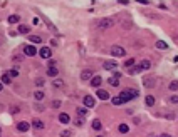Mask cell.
Here are the masks:
<instances>
[{
    "mask_svg": "<svg viewBox=\"0 0 178 137\" xmlns=\"http://www.w3.org/2000/svg\"><path fill=\"white\" fill-rule=\"evenodd\" d=\"M140 95V92L136 90V89H123L121 92H119V97H121V100H123V104H126V102H129V100L136 99Z\"/></svg>",
    "mask_w": 178,
    "mask_h": 137,
    "instance_id": "cell-1",
    "label": "cell"
},
{
    "mask_svg": "<svg viewBox=\"0 0 178 137\" xmlns=\"http://www.w3.org/2000/svg\"><path fill=\"white\" fill-rule=\"evenodd\" d=\"M113 25H114V20H113V19H101V20L98 22V28L104 30V28H109V27H113Z\"/></svg>",
    "mask_w": 178,
    "mask_h": 137,
    "instance_id": "cell-2",
    "label": "cell"
},
{
    "mask_svg": "<svg viewBox=\"0 0 178 137\" xmlns=\"http://www.w3.org/2000/svg\"><path fill=\"white\" fill-rule=\"evenodd\" d=\"M111 55L113 57H124L126 55V50L123 49V47H119V45H113L111 47Z\"/></svg>",
    "mask_w": 178,
    "mask_h": 137,
    "instance_id": "cell-3",
    "label": "cell"
},
{
    "mask_svg": "<svg viewBox=\"0 0 178 137\" xmlns=\"http://www.w3.org/2000/svg\"><path fill=\"white\" fill-rule=\"evenodd\" d=\"M82 102H84V107H86V109H91V107L96 105V100H94V97H91V95H86V97L82 99Z\"/></svg>",
    "mask_w": 178,
    "mask_h": 137,
    "instance_id": "cell-4",
    "label": "cell"
},
{
    "mask_svg": "<svg viewBox=\"0 0 178 137\" xmlns=\"http://www.w3.org/2000/svg\"><path fill=\"white\" fill-rule=\"evenodd\" d=\"M39 55H40L42 59H51V55H52L51 47H42V49L39 50Z\"/></svg>",
    "mask_w": 178,
    "mask_h": 137,
    "instance_id": "cell-5",
    "label": "cell"
},
{
    "mask_svg": "<svg viewBox=\"0 0 178 137\" xmlns=\"http://www.w3.org/2000/svg\"><path fill=\"white\" fill-rule=\"evenodd\" d=\"M24 54L29 55V57H34V55L37 54V50H35L34 45H25V47H24Z\"/></svg>",
    "mask_w": 178,
    "mask_h": 137,
    "instance_id": "cell-6",
    "label": "cell"
},
{
    "mask_svg": "<svg viewBox=\"0 0 178 137\" xmlns=\"http://www.w3.org/2000/svg\"><path fill=\"white\" fill-rule=\"evenodd\" d=\"M29 129H30L29 122H19V124H17V130H19V132H27Z\"/></svg>",
    "mask_w": 178,
    "mask_h": 137,
    "instance_id": "cell-7",
    "label": "cell"
},
{
    "mask_svg": "<svg viewBox=\"0 0 178 137\" xmlns=\"http://www.w3.org/2000/svg\"><path fill=\"white\" fill-rule=\"evenodd\" d=\"M96 94H98V97H99L101 100H108V99H109V92H108V90H102V89H99Z\"/></svg>",
    "mask_w": 178,
    "mask_h": 137,
    "instance_id": "cell-8",
    "label": "cell"
},
{
    "mask_svg": "<svg viewBox=\"0 0 178 137\" xmlns=\"http://www.w3.org/2000/svg\"><path fill=\"white\" fill-rule=\"evenodd\" d=\"M143 84H145V87H155V84H156V82H155V79H153V77H146V79H145V80H143Z\"/></svg>",
    "mask_w": 178,
    "mask_h": 137,
    "instance_id": "cell-9",
    "label": "cell"
},
{
    "mask_svg": "<svg viewBox=\"0 0 178 137\" xmlns=\"http://www.w3.org/2000/svg\"><path fill=\"white\" fill-rule=\"evenodd\" d=\"M32 127L37 129V130H40V129H44V122H42L40 119H34V120H32Z\"/></svg>",
    "mask_w": 178,
    "mask_h": 137,
    "instance_id": "cell-10",
    "label": "cell"
},
{
    "mask_svg": "<svg viewBox=\"0 0 178 137\" xmlns=\"http://www.w3.org/2000/svg\"><path fill=\"white\" fill-rule=\"evenodd\" d=\"M101 82H102V79L99 77V75H96V77H92V79H91V85H92V87H99V85H101Z\"/></svg>",
    "mask_w": 178,
    "mask_h": 137,
    "instance_id": "cell-11",
    "label": "cell"
},
{
    "mask_svg": "<svg viewBox=\"0 0 178 137\" xmlns=\"http://www.w3.org/2000/svg\"><path fill=\"white\" fill-rule=\"evenodd\" d=\"M150 67H151V62H150V60H141V64L138 65L140 70H148Z\"/></svg>",
    "mask_w": 178,
    "mask_h": 137,
    "instance_id": "cell-12",
    "label": "cell"
},
{
    "mask_svg": "<svg viewBox=\"0 0 178 137\" xmlns=\"http://www.w3.org/2000/svg\"><path fill=\"white\" fill-rule=\"evenodd\" d=\"M59 122H62V124H69V122H71L69 114H61V115H59Z\"/></svg>",
    "mask_w": 178,
    "mask_h": 137,
    "instance_id": "cell-13",
    "label": "cell"
},
{
    "mask_svg": "<svg viewBox=\"0 0 178 137\" xmlns=\"http://www.w3.org/2000/svg\"><path fill=\"white\" fill-rule=\"evenodd\" d=\"M47 75H49V77H57V75H59L57 67H49V69H47Z\"/></svg>",
    "mask_w": 178,
    "mask_h": 137,
    "instance_id": "cell-14",
    "label": "cell"
},
{
    "mask_svg": "<svg viewBox=\"0 0 178 137\" xmlns=\"http://www.w3.org/2000/svg\"><path fill=\"white\" fill-rule=\"evenodd\" d=\"M116 67H118V64L113 62V60H111V62H104V69H106V70H114Z\"/></svg>",
    "mask_w": 178,
    "mask_h": 137,
    "instance_id": "cell-15",
    "label": "cell"
},
{
    "mask_svg": "<svg viewBox=\"0 0 178 137\" xmlns=\"http://www.w3.org/2000/svg\"><path fill=\"white\" fill-rule=\"evenodd\" d=\"M81 79H82V80H89V79H92V72H91V70H82Z\"/></svg>",
    "mask_w": 178,
    "mask_h": 137,
    "instance_id": "cell-16",
    "label": "cell"
},
{
    "mask_svg": "<svg viewBox=\"0 0 178 137\" xmlns=\"http://www.w3.org/2000/svg\"><path fill=\"white\" fill-rule=\"evenodd\" d=\"M76 112H77V115L82 119V117H86V114H88V109H86V107H77Z\"/></svg>",
    "mask_w": 178,
    "mask_h": 137,
    "instance_id": "cell-17",
    "label": "cell"
},
{
    "mask_svg": "<svg viewBox=\"0 0 178 137\" xmlns=\"http://www.w3.org/2000/svg\"><path fill=\"white\" fill-rule=\"evenodd\" d=\"M92 129H94V130H101L102 129V124H101L99 119H94V120H92Z\"/></svg>",
    "mask_w": 178,
    "mask_h": 137,
    "instance_id": "cell-18",
    "label": "cell"
},
{
    "mask_svg": "<svg viewBox=\"0 0 178 137\" xmlns=\"http://www.w3.org/2000/svg\"><path fill=\"white\" fill-rule=\"evenodd\" d=\"M10 82H12V77L9 75V72H5L2 75V84H10Z\"/></svg>",
    "mask_w": 178,
    "mask_h": 137,
    "instance_id": "cell-19",
    "label": "cell"
},
{
    "mask_svg": "<svg viewBox=\"0 0 178 137\" xmlns=\"http://www.w3.org/2000/svg\"><path fill=\"white\" fill-rule=\"evenodd\" d=\"M34 97H35V100H44L46 94H44L42 90H35V92H34Z\"/></svg>",
    "mask_w": 178,
    "mask_h": 137,
    "instance_id": "cell-20",
    "label": "cell"
},
{
    "mask_svg": "<svg viewBox=\"0 0 178 137\" xmlns=\"http://www.w3.org/2000/svg\"><path fill=\"white\" fill-rule=\"evenodd\" d=\"M156 49L166 50V49H168V44H166V42H163V40H158V42H156Z\"/></svg>",
    "mask_w": 178,
    "mask_h": 137,
    "instance_id": "cell-21",
    "label": "cell"
},
{
    "mask_svg": "<svg viewBox=\"0 0 178 137\" xmlns=\"http://www.w3.org/2000/svg\"><path fill=\"white\" fill-rule=\"evenodd\" d=\"M20 22V17L19 15H10L9 17V24H19Z\"/></svg>",
    "mask_w": 178,
    "mask_h": 137,
    "instance_id": "cell-22",
    "label": "cell"
},
{
    "mask_svg": "<svg viewBox=\"0 0 178 137\" xmlns=\"http://www.w3.org/2000/svg\"><path fill=\"white\" fill-rule=\"evenodd\" d=\"M19 32L20 34H29L30 32V27L29 25H19Z\"/></svg>",
    "mask_w": 178,
    "mask_h": 137,
    "instance_id": "cell-23",
    "label": "cell"
},
{
    "mask_svg": "<svg viewBox=\"0 0 178 137\" xmlns=\"http://www.w3.org/2000/svg\"><path fill=\"white\" fill-rule=\"evenodd\" d=\"M29 40H30L32 44H40V42H42V38L39 37V35H29Z\"/></svg>",
    "mask_w": 178,
    "mask_h": 137,
    "instance_id": "cell-24",
    "label": "cell"
},
{
    "mask_svg": "<svg viewBox=\"0 0 178 137\" xmlns=\"http://www.w3.org/2000/svg\"><path fill=\"white\" fill-rule=\"evenodd\" d=\"M109 85H113V87H119V80L116 79V77H109Z\"/></svg>",
    "mask_w": 178,
    "mask_h": 137,
    "instance_id": "cell-25",
    "label": "cell"
},
{
    "mask_svg": "<svg viewBox=\"0 0 178 137\" xmlns=\"http://www.w3.org/2000/svg\"><path fill=\"white\" fill-rule=\"evenodd\" d=\"M145 102H146V105H155V97L153 95H146V99H145Z\"/></svg>",
    "mask_w": 178,
    "mask_h": 137,
    "instance_id": "cell-26",
    "label": "cell"
},
{
    "mask_svg": "<svg viewBox=\"0 0 178 137\" xmlns=\"http://www.w3.org/2000/svg\"><path fill=\"white\" fill-rule=\"evenodd\" d=\"M111 102H113V105H123V100H121V97L118 95V97H113L111 99Z\"/></svg>",
    "mask_w": 178,
    "mask_h": 137,
    "instance_id": "cell-27",
    "label": "cell"
},
{
    "mask_svg": "<svg viewBox=\"0 0 178 137\" xmlns=\"http://www.w3.org/2000/svg\"><path fill=\"white\" fill-rule=\"evenodd\" d=\"M168 87H170V90H173V92H175V90H178V80L170 82V85H168Z\"/></svg>",
    "mask_w": 178,
    "mask_h": 137,
    "instance_id": "cell-28",
    "label": "cell"
},
{
    "mask_svg": "<svg viewBox=\"0 0 178 137\" xmlns=\"http://www.w3.org/2000/svg\"><path fill=\"white\" fill-rule=\"evenodd\" d=\"M52 85H54V87H62V85H64V82L61 80V79H54Z\"/></svg>",
    "mask_w": 178,
    "mask_h": 137,
    "instance_id": "cell-29",
    "label": "cell"
},
{
    "mask_svg": "<svg viewBox=\"0 0 178 137\" xmlns=\"http://www.w3.org/2000/svg\"><path fill=\"white\" fill-rule=\"evenodd\" d=\"M128 130H129V127H128L126 124H121V125H119V132H121V134H126Z\"/></svg>",
    "mask_w": 178,
    "mask_h": 137,
    "instance_id": "cell-30",
    "label": "cell"
},
{
    "mask_svg": "<svg viewBox=\"0 0 178 137\" xmlns=\"http://www.w3.org/2000/svg\"><path fill=\"white\" fill-rule=\"evenodd\" d=\"M44 84H46V80H44V79H35V85H37V87H42Z\"/></svg>",
    "mask_w": 178,
    "mask_h": 137,
    "instance_id": "cell-31",
    "label": "cell"
},
{
    "mask_svg": "<svg viewBox=\"0 0 178 137\" xmlns=\"http://www.w3.org/2000/svg\"><path fill=\"white\" fill-rule=\"evenodd\" d=\"M9 75H10V77H12V79H15V77H17V75H19V70H17V69H12V70H10V72H9Z\"/></svg>",
    "mask_w": 178,
    "mask_h": 137,
    "instance_id": "cell-32",
    "label": "cell"
},
{
    "mask_svg": "<svg viewBox=\"0 0 178 137\" xmlns=\"http://www.w3.org/2000/svg\"><path fill=\"white\" fill-rule=\"evenodd\" d=\"M131 65H135V59H128L124 62V67H131Z\"/></svg>",
    "mask_w": 178,
    "mask_h": 137,
    "instance_id": "cell-33",
    "label": "cell"
},
{
    "mask_svg": "<svg viewBox=\"0 0 178 137\" xmlns=\"http://www.w3.org/2000/svg\"><path fill=\"white\" fill-rule=\"evenodd\" d=\"M71 134H72L71 130H62L61 132V137H71Z\"/></svg>",
    "mask_w": 178,
    "mask_h": 137,
    "instance_id": "cell-34",
    "label": "cell"
},
{
    "mask_svg": "<svg viewBox=\"0 0 178 137\" xmlns=\"http://www.w3.org/2000/svg\"><path fill=\"white\" fill-rule=\"evenodd\" d=\"M52 107H54V109H59V107H61V100H54V102H52Z\"/></svg>",
    "mask_w": 178,
    "mask_h": 137,
    "instance_id": "cell-35",
    "label": "cell"
},
{
    "mask_svg": "<svg viewBox=\"0 0 178 137\" xmlns=\"http://www.w3.org/2000/svg\"><path fill=\"white\" fill-rule=\"evenodd\" d=\"M170 102H171V104H178V95H171V97H170Z\"/></svg>",
    "mask_w": 178,
    "mask_h": 137,
    "instance_id": "cell-36",
    "label": "cell"
},
{
    "mask_svg": "<svg viewBox=\"0 0 178 137\" xmlns=\"http://www.w3.org/2000/svg\"><path fill=\"white\" fill-rule=\"evenodd\" d=\"M74 124H76V125H82V124H84V119H81V117H79V119H77Z\"/></svg>",
    "mask_w": 178,
    "mask_h": 137,
    "instance_id": "cell-37",
    "label": "cell"
},
{
    "mask_svg": "<svg viewBox=\"0 0 178 137\" xmlns=\"http://www.w3.org/2000/svg\"><path fill=\"white\" fill-rule=\"evenodd\" d=\"M10 111H12V114H17V112H19V107H12Z\"/></svg>",
    "mask_w": 178,
    "mask_h": 137,
    "instance_id": "cell-38",
    "label": "cell"
},
{
    "mask_svg": "<svg viewBox=\"0 0 178 137\" xmlns=\"http://www.w3.org/2000/svg\"><path fill=\"white\" fill-rule=\"evenodd\" d=\"M49 67H56V62L54 60H49Z\"/></svg>",
    "mask_w": 178,
    "mask_h": 137,
    "instance_id": "cell-39",
    "label": "cell"
},
{
    "mask_svg": "<svg viewBox=\"0 0 178 137\" xmlns=\"http://www.w3.org/2000/svg\"><path fill=\"white\" fill-rule=\"evenodd\" d=\"M158 137H171V136H166V134H163V136H158Z\"/></svg>",
    "mask_w": 178,
    "mask_h": 137,
    "instance_id": "cell-40",
    "label": "cell"
},
{
    "mask_svg": "<svg viewBox=\"0 0 178 137\" xmlns=\"http://www.w3.org/2000/svg\"><path fill=\"white\" fill-rule=\"evenodd\" d=\"M2 89H3V84H2V82H0V90H2Z\"/></svg>",
    "mask_w": 178,
    "mask_h": 137,
    "instance_id": "cell-41",
    "label": "cell"
},
{
    "mask_svg": "<svg viewBox=\"0 0 178 137\" xmlns=\"http://www.w3.org/2000/svg\"><path fill=\"white\" fill-rule=\"evenodd\" d=\"M96 137H104V136H96Z\"/></svg>",
    "mask_w": 178,
    "mask_h": 137,
    "instance_id": "cell-42",
    "label": "cell"
},
{
    "mask_svg": "<svg viewBox=\"0 0 178 137\" xmlns=\"http://www.w3.org/2000/svg\"><path fill=\"white\" fill-rule=\"evenodd\" d=\"M0 137H2V136H0Z\"/></svg>",
    "mask_w": 178,
    "mask_h": 137,
    "instance_id": "cell-43",
    "label": "cell"
}]
</instances>
